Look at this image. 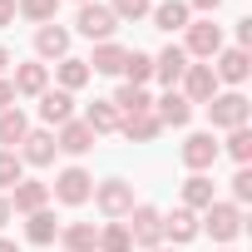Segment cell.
I'll return each instance as SVG.
<instances>
[{
    "label": "cell",
    "mask_w": 252,
    "mask_h": 252,
    "mask_svg": "<svg viewBox=\"0 0 252 252\" xmlns=\"http://www.w3.org/2000/svg\"><path fill=\"white\" fill-rule=\"evenodd\" d=\"M20 178H25V163H20V154H15V149H0V193H10Z\"/></svg>",
    "instance_id": "obj_35"
},
{
    "label": "cell",
    "mask_w": 252,
    "mask_h": 252,
    "mask_svg": "<svg viewBox=\"0 0 252 252\" xmlns=\"http://www.w3.org/2000/svg\"><path fill=\"white\" fill-rule=\"evenodd\" d=\"M227 183H232V198H227V203L247 208V203H252V168H237V173H232Z\"/></svg>",
    "instance_id": "obj_36"
},
{
    "label": "cell",
    "mask_w": 252,
    "mask_h": 252,
    "mask_svg": "<svg viewBox=\"0 0 252 252\" xmlns=\"http://www.w3.org/2000/svg\"><path fill=\"white\" fill-rule=\"evenodd\" d=\"M40 119H45V129L69 124V119H74V94H64V89H45V94H40Z\"/></svg>",
    "instance_id": "obj_20"
},
{
    "label": "cell",
    "mask_w": 252,
    "mask_h": 252,
    "mask_svg": "<svg viewBox=\"0 0 252 252\" xmlns=\"http://www.w3.org/2000/svg\"><path fill=\"white\" fill-rule=\"evenodd\" d=\"M10 218H15V213H10V198L0 193V232H5V222H10Z\"/></svg>",
    "instance_id": "obj_41"
},
{
    "label": "cell",
    "mask_w": 252,
    "mask_h": 252,
    "mask_svg": "<svg viewBox=\"0 0 252 252\" xmlns=\"http://www.w3.org/2000/svg\"><path fill=\"white\" fill-rule=\"evenodd\" d=\"M198 237V213L193 208H173V213H163V242H173V247H188Z\"/></svg>",
    "instance_id": "obj_18"
},
{
    "label": "cell",
    "mask_w": 252,
    "mask_h": 252,
    "mask_svg": "<svg viewBox=\"0 0 252 252\" xmlns=\"http://www.w3.org/2000/svg\"><path fill=\"white\" fill-rule=\"evenodd\" d=\"M183 5H188V10H198L203 20H213V15L222 10V0H183Z\"/></svg>",
    "instance_id": "obj_37"
},
{
    "label": "cell",
    "mask_w": 252,
    "mask_h": 252,
    "mask_svg": "<svg viewBox=\"0 0 252 252\" xmlns=\"http://www.w3.org/2000/svg\"><path fill=\"white\" fill-rule=\"evenodd\" d=\"M55 149L60 154H69V158H84L89 149H94V134H89V124L74 114L69 124H60V129H55Z\"/></svg>",
    "instance_id": "obj_15"
},
{
    "label": "cell",
    "mask_w": 252,
    "mask_h": 252,
    "mask_svg": "<svg viewBox=\"0 0 252 252\" xmlns=\"http://www.w3.org/2000/svg\"><path fill=\"white\" fill-rule=\"evenodd\" d=\"M74 5H84V0H74Z\"/></svg>",
    "instance_id": "obj_45"
},
{
    "label": "cell",
    "mask_w": 252,
    "mask_h": 252,
    "mask_svg": "<svg viewBox=\"0 0 252 252\" xmlns=\"http://www.w3.org/2000/svg\"><path fill=\"white\" fill-rule=\"evenodd\" d=\"M218 89H222V84H218L213 64H188V69H183V79H178V94H183L193 109H198V104H208Z\"/></svg>",
    "instance_id": "obj_10"
},
{
    "label": "cell",
    "mask_w": 252,
    "mask_h": 252,
    "mask_svg": "<svg viewBox=\"0 0 252 252\" xmlns=\"http://www.w3.org/2000/svg\"><path fill=\"white\" fill-rule=\"evenodd\" d=\"M208 124H213V134H227V129H242V124L252 119V104H247V94L242 89H218L208 104Z\"/></svg>",
    "instance_id": "obj_1"
},
{
    "label": "cell",
    "mask_w": 252,
    "mask_h": 252,
    "mask_svg": "<svg viewBox=\"0 0 252 252\" xmlns=\"http://www.w3.org/2000/svg\"><path fill=\"white\" fill-rule=\"evenodd\" d=\"M0 252H25V247H20V242H10L5 232H0Z\"/></svg>",
    "instance_id": "obj_42"
},
{
    "label": "cell",
    "mask_w": 252,
    "mask_h": 252,
    "mask_svg": "<svg viewBox=\"0 0 252 252\" xmlns=\"http://www.w3.org/2000/svg\"><path fill=\"white\" fill-rule=\"evenodd\" d=\"M193 60L183 55V45H163L158 55H154V79L158 84H168V89H178V79H183V69H188Z\"/></svg>",
    "instance_id": "obj_17"
},
{
    "label": "cell",
    "mask_w": 252,
    "mask_h": 252,
    "mask_svg": "<svg viewBox=\"0 0 252 252\" xmlns=\"http://www.w3.org/2000/svg\"><path fill=\"white\" fill-rule=\"evenodd\" d=\"M154 119L163 124V129H188V124H193V104L178 89H168L163 99H154Z\"/></svg>",
    "instance_id": "obj_16"
},
{
    "label": "cell",
    "mask_w": 252,
    "mask_h": 252,
    "mask_svg": "<svg viewBox=\"0 0 252 252\" xmlns=\"http://www.w3.org/2000/svg\"><path fill=\"white\" fill-rule=\"evenodd\" d=\"M222 252H232V247H222Z\"/></svg>",
    "instance_id": "obj_46"
},
{
    "label": "cell",
    "mask_w": 252,
    "mask_h": 252,
    "mask_svg": "<svg viewBox=\"0 0 252 252\" xmlns=\"http://www.w3.org/2000/svg\"><path fill=\"white\" fill-rule=\"evenodd\" d=\"M198 232H208V237H213V242H222V247H227V242H237V237H242V208L218 198L213 208H203V213H198Z\"/></svg>",
    "instance_id": "obj_2"
},
{
    "label": "cell",
    "mask_w": 252,
    "mask_h": 252,
    "mask_svg": "<svg viewBox=\"0 0 252 252\" xmlns=\"http://www.w3.org/2000/svg\"><path fill=\"white\" fill-rule=\"evenodd\" d=\"M154 252H178V247H168V242H163V247H154Z\"/></svg>",
    "instance_id": "obj_44"
},
{
    "label": "cell",
    "mask_w": 252,
    "mask_h": 252,
    "mask_svg": "<svg viewBox=\"0 0 252 252\" xmlns=\"http://www.w3.org/2000/svg\"><path fill=\"white\" fill-rule=\"evenodd\" d=\"M10 89H15V99H40V94L50 89V64H40V60H20L15 74H10Z\"/></svg>",
    "instance_id": "obj_11"
},
{
    "label": "cell",
    "mask_w": 252,
    "mask_h": 252,
    "mask_svg": "<svg viewBox=\"0 0 252 252\" xmlns=\"http://www.w3.org/2000/svg\"><path fill=\"white\" fill-rule=\"evenodd\" d=\"M5 198H10V213H25V218H30V213L50 208V183H40V178H20Z\"/></svg>",
    "instance_id": "obj_14"
},
{
    "label": "cell",
    "mask_w": 252,
    "mask_h": 252,
    "mask_svg": "<svg viewBox=\"0 0 252 252\" xmlns=\"http://www.w3.org/2000/svg\"><path fill=\"white\" fill-rule=\"evenodd\" d=\"M247 45H252V20L242 15V20H237V50H247Z\"/></svg>",
    "instance_id": "obj_38"
},
{
    "label": "cell",
    "mask_w": 252,
    "mask_h": 252,
    "mask_svg": "<svg viewBox=\"0 0 252 252\" xmlns=\"http://www.w3.org/2000/svg\"><path fill=\"white\" fill-rule=\"evenodd\" d=\"M15 25V0H0V30Z\"/></svg>",
    "instance_id": "obj_40"
},
{
    "label": "cell",
    "mask_w": 252,
    "mask_h": 252,
    "mask_svg": "<svg viewBox=\"0 0 252 252\" xmlns=\"http://www.w3.org/2000/svg\"><path fill=\"white\" fill-rule=\"evenodd\" d=\"M149 20H154V30H163V35H178V30H188L193 10L183 5V0H158V5L149 10Z\"/></svg>",
    "instance_id": "obj_19"
},
{
    "label": "cell",
    "mask_w": 252,
    "mask_h": 252,
    "mask_svg": "<svg viewBox=\"0 0 252 252\" xmlns=\"http://www.w3.org/2000/svg\"><path fill=\"white\" fill-rule=\"evenodd\" d=\"M124 84H139V89H149V79H154V55H144V50H129V60H124V74H119Z\"/></svg>",
    "instance_id": "obj_30"
},
{
    "label": "cell",
    "mask_w": 252,
    "mask_h": 252,
    "mask_svg": "<svg viewBox=\"0 0 252 252\" xmlns=\"http://www.w3.org/2000/svg\"><path fill=\"white\" fill-rule=\"evenodd\" d=\"M218 139H213V129H198V134H188L183 139V149H178V158H183V168L188 173H208L213 163H218Z\"/></svg>",
    "instance_id": "obj_8"
},
{
    "label": "cell",
    "mask_w": 252,
    "mask_h": 252,
    "mask_svg": "<svg viewBox=\"0 0 252 252\" xmlns=\"http://www.w3.org/2000/svg\"><path fill=\"white\" fill-rule=\"evenodd\" d=\"M89 79H94V74H89V64H84L79 55H64V60L55 64V89H64V94H79Z\"/></svg>",
    "instance_id": "obj_22"
},
{
    "label": "cell",
    "mask_w": 252,
    "mask_h": 252,
    "mask_svg": "<svg viewBox=\"0 0 252 252\" xmlns=\"http://www.w3.org/2000/svg\"><path fill=\"white\" fill-rule=\"evenodd\" d=\"M30 134V114L20 109V104H10V109H0V149H20V139Z\"/></svg>",
    "instance_id": "obj_25"
},
{
    "label": "cell",
    "mask_w": 252,
    "mask_h": 252,
    "mask_svg": "<svg viewBox=\"0 0 252 252\" xmlns=\"http://www.w3.org/2000/svg\"><path fill=\"white\" fill-rule=\"evenodd\" d=\"M114 30H119L114 10H109V5H99V0H84L79 15H74V30H69V35H84L89 45H104V40H114Z\"/></svg>",
    "instance_id": "obj_4"
},
{
    "label": "cell",
    "mask_w": 252,
    "mask_h": 252,
    "mask_svg": "<svg viewBox=\"0 0 252 252\" xmlns=\"http://www.w3.org/2000/svg\"><path fill=\"white\" fill-rule=\"evenodd\" d=\"M99 252H134V237L124 222H104L99 227Z\"/></svg>",
    "instance_id": "obj_33"
},
{
    "label": "cell",
    "mask_w": 252,
    "mask_h": 252,
    "mask_svg": "<svg viewBox=\"0 0 252 252\" xmlns=\"http://www.w3.org/2000/svg\"><path fill=\"white\" fill-rule=\"evenodd\" d=\"M213 203H218V183H213L208 173H188V178H183V208L203 213V208H213Z\"/></svg>",
    "instance_id": "obj_23"
},
{
    "label": "cell",
    "mask_w": 252,
    "mask_h": 252,
    "mask_svg": "<svg viewBox=\"0 0 252 252\" xmlns=\"http://www.w3.org/2000/svg\"><path fill=\"white\" fill-rule=\"evenodd\" d=\"M15 154H20V163H25V168H50V163H55V154H60V149H55V129H30V134L20 139V149H15Z\"/></svg>",
    "instance_id": "obj_12"
},
{
    "label": "cell",
    "mask_w": 252,
    "mask_h": 252,
    "mask_svg": "<svg viewBox=\"0 0 252 252\" xmlns=\"http://www.w3.org/2000/svg\"><path fill=\"white\" fill-rule=\"evenodd\" d=\"M208 64H213L218 84H232V89H242V84H247V74H252V55H247V50H237V45H232V50L222 45Z\"/></svg>",
    "instance_id": "obj_9"
},
{
    "label": "cell",
    "mask_w": 252,
    "mask_h": 252,
    "mask_svg": "<svg viewBox=\"0 0 252 252\" xmlns=\"http://www.w3.org/2000/svg\"><path fill=\"white\" fill-rule=\"evenodd\" d=\"M109 10H114L119 25H139V20H149L154 0H109Z\"/></svg>",
    "instance_id": "obj_34"
},
{
    "label": "cell",
    "mask_w": 252,
    "mask_h": 252,
    "mask_svg": "<svg viewBox=\"0 0 252 252\" xmlns=\"http://www.w3.org/2000/svg\"><path fill=\"white\" fill-rule=\"evenodd\" d=\"M84 124H89V134L99 139V134H119V109L109 104V99H94V104H84V114H79Z\"/></svg>",
    "instance_id": "obj_29"
},
{
    "label": "cell",
    "mask_w": 252,
    "mask_h": 252,
    "mask_svg": "<svg viewBox=\"0 0 252 252\" xmlns=\"http://www.w3.org/2000/svg\"><path fill=\"white\" fill-rule=\"evenodd\" d=\"M109 104L119 109V119H129V114H149V109H154V94H149V89H139V84H119Z\"/></svg>",
    "instance_id": "obj_28"
},
{
    "label": "cell",
    "mask_w": 252,
    "mask_h": 252,
    "mask_svg": "<svg viewBox=\"0 0 252 252\" xmlns=\"http://www.w3.org/2000/svg\"><path fill=\"white\" fill-rule=\"evenodd\" d=\"M60 247L64 252H99V227L94 222H60Z\"/></svg>",
    "instance_id": "obj_24"
},
{
    "label": "cell",
    "mask_w": 252,
    "mask_h": 252,
    "mask_svg": "<svg viewBox=\"0 0 252 252\" xmlns=\"http://www.w3.org/2000/svg\"><path fill=\"white\" fill-rule=\"evenodd\" d=\"M222 50V25H213V20H188V30H183V55L193 60V64H208L213 55Z\"/></svg>",
    "instance_id": "obj_5"
},
{
    "label": "cell",
    "mask_w": 252,
    "mask_h": 252,
    "mask_svg": "<svg viewBox=\"0 0 252 252\" xmlns=\"http://www.w3.org/2000/svg\"><path fill=\"white\" fill-rule=\"evenodd\" d=\"M124 60H129V50L119 40H104V45H94V55L84 64H89V74H124Z\"/></svg>",
    "instance_id": "obj_21"
},
{
    "label": "cell",
    "mask_w": 252,
    "mask_h": 252,
    "mask_svg": "<svg viewBox=\"0 0 252 252\" xmlns=\"http://www.w3.org/2000/svg\"><path fill=\"white\" fill-rule=\"evenodd\" d=\"M124 227H129V237H134V247H163V213L154 208V203H134V213L124 218Z\"/></svg>",
    "instance_id": "obj_7"
},
{
    "label": "cell",
    "mask_w": 252,
    "mask_h": 252,
    "mask_svg": "<svg viewBox=\"0 0 252 252\" xmlns=\"http://www.w3.org/2000/svg\"><path fill=\"white\" fill-rule=\"evenodd\" d=\"M237 168H247V158H252V129H247V124H242V129H227V139L218 144Z\"/></svg>",
    "instance_id": "obj_31"
},
{
    "label": "cell",
    "mask_w": 252,
    "mask_h": 252,
    "mask_svg": "<svg viewBox=\"0 0 252 252\" xmlns=\"http://www.w3.org/2000/svg\"><path fill=\"white\" fill-rule=\"evenodd\" d=\"M15 15H25L30 25H55L60 0H15Z\"/></svg>",
    "instance_id": "obj_32"
},
{
    "label": "cell",
    "mask_w": 252,
    "mask_h": 252,
    "mask_svg": "<svg viewBox=\"0 0 252 252\" xmlns=\"http://www.w3.org/2000/svg\"><path fill=\"white\" fill-rule=\"evenodd\" d=\"M94 208L109 218V222H124V218H129L134 213V183L129 178H104V183H94Z\"/></svg>",
    "instance_id": "obj_3"
},
{
    "label": "cell",
    "mask_w": 252,
    "mask_h": 252,
    "mask_svg": "<svg viewBox=\"0 0 252 252\" xmlns=\"http://www.w3.org/2000/svg\"><path fill=\"white\" fill-rule=\"evenodd\" d=\"M69 45H74V35H69V25H40L35 30V60L40 64H60L64 55H69Z\"/></svg>",
    "instance_id": "obj_13"
},
{
    "label": "cell",
    "mask_w": 252,
    "mask_h": 252,
    "mask_svg": "<svg viewBox=\"0 0 252 252\" xmlns=\"http://www.w3.org/2000/svg\"><path fill=\"white\" fill-rule=\"evenodd\" d=\"M10 64H15V60H10V50H5V45H0V74H5Z\"/></svg>",
    "instance_id": "obj_43"
},
{
    "label": "cell",
    "mask_w": 252,
    "mask_h": 252,
    "mask_svg": "<svg viewBox=\"0 0 252 252\" xmlns=\"http://www.w3.org/2000/svg\"><path fill=\"white\" fill-rule=\"evenodd\" d=\"M55 237H60V218H55L50 208H40V213L25 218V242H30V247H50Z\"/></svg>",
    "instance_id": "obj_27"
},
{
    "label": "cell",
    "mask_w": 252,
    "mask_h": 252,
    "mask_svg": "<svg viewBox=\"0 0 252 252\" xmlns=\"http://www.w3.org/2000/svg\"><path fill=\"white\" fill-rule=\"evenodd\" d=\"M119 134L129 139V144H154V139L163 134V124H158L154 109H149V114H129V119H119Z\"/></svg>",
    "instance_id": "obj_26"
},
{
    "label": "cell",
    "mask_w": 252,
    "mask_h": 252,
    "mask_svg": "<svg viewBox=\"0 0 252 252\" xmlns=\"http://www.w3.org/2000/svg\"><path fill=\"white\" fill-rule=\"evenodd\" d=\"M15 104V89H10V74H0V109Z\"/></svg>",
    "instance_id": "obj_39"
},
{
    "label": "cell",
    "mask_w": 252,
    "mask_h": 252,
    "mask_svg": "<svg viewBox=\"0 0 252 252\" xmlns=\"http://www.w3.org/2000/svg\"><path fill=\"white\" fill-rule=\"evenodd\" d=\"M89 193H94V173H89V168H79V163L60 168V173H55V183H50V198H55V203H64V208L89 203Z\"/></svg>",
    "instance_id": "obj_6"
}]
</instances>
